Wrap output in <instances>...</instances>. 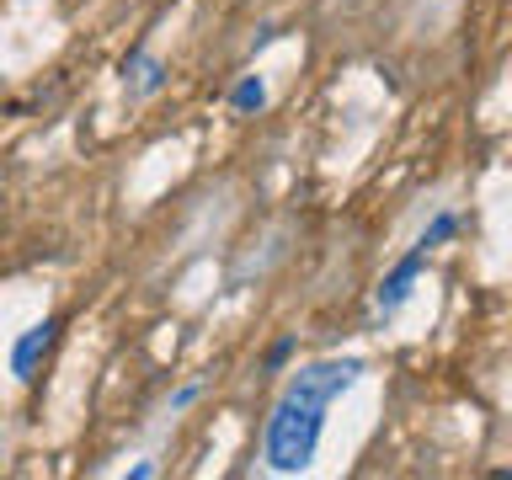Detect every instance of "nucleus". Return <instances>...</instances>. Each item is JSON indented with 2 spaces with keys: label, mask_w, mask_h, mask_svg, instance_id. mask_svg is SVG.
Instances as JSON below:
<instances>
[{
  "label": "nucleus",
  "mask_w": 512,
  "mask_h": 480,
  "mask_svg": "<svg viewBox=\"0 0 512 480\" xmlns=\"http://www.w3.org/2000/svg\"><path fill=\"white\" fill-rule=\"evenodd\" d=\"M358 379H363V358H326L288 379V390L278 395V406L267 416V443H262L272 470L299 475L315 459L320 432H326V406Z\"/></svg>",
  "instance_id": "1"
},
{
  "label": "nucleus",
  "mask_w": 512,
  "mask_h": 480,
  "mask_svg": "<svg viewBox=\"0 0 512 480\" xmlns=\"http://www.w3.org/2000/svg\"><path fill=\"white\" fill-rule=\"evenodd\" d=\"M422 267H427V251L411 246L390 272H384V283H379V294H374V315H379V320H395V315H400V304L411 299V288H416V278H422Z\"/></svg>",
  "instance_id": "2"
},
{
  "label": "nucleus",
  "mask_w": 512,
  "mask_h": 480,
  "mask_svg": "<svg viewBox=\"0 0 512 480\" xmlns=\"http://www.w3.org/2000/svg\"><path fill=\"white\" fill-rule=\"evenodd\" d=\"M59 342V320L48 315V320H38V326H27L22 336H16V347H11V374L16 379H38V363L48 358V347Z\"/></svg>",
  "instance_id": "3"
},
{
  "label": "nucleus",
  "mask_w": 512,
  "mask_h": 480,
  "mask_svg": "<svg viewBox=\"0 0 512 480\" xmlns=\"http://www.w3.org/2000/svg\"><path fill=\"white\" fill-rule=\"evenodd\" d=\"M123 86H128V96H155L160 86H166V64H160L155 54H144V48H134V54L123 59Z\"/></svg>",
  "instance_id": "4"
},
{
  "label": "nucleus",
  "mask_w": 512,
  "mask_h": 480,
  "mask_svg": "<svg viewBox=\"0 0 512 480\" xmlns=\"http://www.w3.org/2000/svg\"><path fill=\"white\" fill-rule=\"evenodd\" d=\"M230 107H235V112H262V107H267V80H262V75H246V80L230 91Z\"/></svg>",
  "instance_id": "5"
},
{
  "label": "nucleus",
  "mask_w": 512,
  "mask_h": 480,
  "mask_svg": "<svg viewBox=\"0 0 512 480\" xmlns=\"http://www.w3.org/2000/svg\"><path fill=\"white\" fill-rule=\"evenodd\" d=\"M454 235H459V214H438L422 235H416V246H422V251H438V246H448Z\"/></svg>",
  "instance_id": "6"
},
{
  "label": "nucleus",
  "mask_w": 512,
  "mask_h": 480,
  "mask_svg": "<svg viewBox=\"0 0 512 480\" xmlns=\"http://www.w3.org/2000/svg\"><path fill=\"white\" fill-rule=\"evenodd\" d=\"M288 358H294V336H278V342L267 347V368H272V374H278V368H283Z\"/></svg>",
  "instance_id": "7"
},
{
  "label": "nucleus",
  "mask_w": 512,
  "mask_h": 480,
  "mask_svg": "<svg viewBox=\"0 0 512 480\" xmlns=\"http://www.w3.org/2000/svg\"><path fill=\"white\" fill-rule=\"evenodd\" d=\"M198 395H203V384H182V390L171 395V411H187V406H192V400H198Z\"/></svg>",
  "instance_id": "8"
}]
</instances>
